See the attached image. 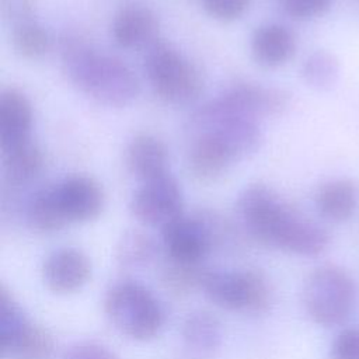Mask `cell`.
Masks as SVG:
<instances>
[{
    "label": "cell",
    "mask_w": 359,
    "mask_h": 359,
    "mask_svg": "<svg viewBox=\"0 0 359 359\" xmlns=\"http://www.w3.org/2000/svg\"><path fill=\"white\" fill-rule=\"evenodd\" d=\"M62 55L67 77L91 100L108 107H125L136 100L139 80L121 59L77 41L66 42Z\"/></svg>",
    "instance_id": "obj_1"
},
{
    "label": "cell",
    "mask_w": 359,
    "mask_h": 359,
    "mask_svg": "<svg viewBox=\"0 0 359 359\" xmlns=\"http://www.w3.org/2000/svg\"><path fill=\"white\" fill-rule=\"evenodd\" d=\"M236 212L247 234L261 245L292 252L307 217L264 184L245 187L237 198Z\"/></svg>",
    "instance_id": "obj_2"
},
{
    "label": "cell",
    "mask_w": 359,
    "mask_h": 359,
    "mask_svg": "<svg viewBox=\"0 0 359 359\" xmlns=\"http://www.w3.org/2000/svg\"><path fill=\"white\" fill-rule=\"evenodd\" d=\"M102 304L109 323L135 341L153 339L165 321L160 300L149 287L135 280L125 279L111 285Z\"/></svg>",
    "instance_id": "obj_3"
},
{
    "label": "cell",
    "mask_w": 359,
    "mask_h": 359,
    "mask_svg": "<svg viewBox=\"0 0 359 359\" xmlns=\"http://www.w3.org/2000/svg\"><path fill=\"white\" fill-rule=\"evenodd\" d=\"M199 290L217 307L250 316H261L271 309L273 289L258 269H208L205 268Z\"/></svg>",
    "instance_id": "obj_4"
},
{
    "label": "cell",
    "mask_w": 359,
    "mask_h": 359,
    "mask_svg": "<svg viewBox=\"0 0 359 359\" xmlns=\"http://www.w3.org/2000/svg\"><path fill=\"white\" fill-rule=\"evenodd\" d=\"M144 72L154 93L172 105L191 104L203 90L199 69L164 41H156L146 49Z\"/></svg>",
    "instance_id": "obj_5"
},
{
    "label": "cell",
    "mask_w": 359,
    "mask_h": 359,
    "mask_svg": "<svg viewBox=\"0 0 359 359\" xmlns=\"http://www.w3.org/2000/svg\"><path fill=\"white\" fill-rule=\"evenodd\" d=\"M302 300L313 323L321 327L338 325L351 314L355 300L353 279L342 266L323 264L307 275Z\"/></svg>",
    "instance_id": "obj_6"
},
{
    "label": "cell",
    "mask_w": 359,
    "mask_h": 359,
    "mask_svg": "<svg viewBox=\"0 0 359 359\" xmlns=\"http://www.w3.org/2000/svg\"><path fill=\"white\" fill-rule=\"evenodd\" d=\"M0 346L13 359H49L55 349L50 331L32 323L4 283L0 286Z\"/></svg>",
    "instance_id": "obj_7"
},
{
    "label": "cell",
    "mask_w": 359,
    "mask_h": 359,
    "mask_svg": "<svg viewBox=\"0 0 359 359\" xmlns=\"http://www.w3.org/2000/svg\"><path fill=\"white\" fill-rule=\"evenodd\" d=\"M222 233V222L213 213L182 215L161 229L165 258L178 264L202 265Z\"/></svg>",
    "instance_id": "obj_8"
},
{
    "label": "cell",
    "mask_w": 359,
    "mask_h": 359,
    "mask_svg": "<svg viewBox=\"0 0 359 359\" xmlns=\"http://www.w3.org/2000/svg\"><path fill=\"white\" fill-rule=\"evenodd\" d=\"M194 123L199 132H213L227 140L240 158L254 153L262 142V133L255 118L237 112L219 98L203 105L195 114Z\"/></svg>",
    "instance_id": "obj_9"
},
{
    "label": "cell",
    "mask_w": 359,
    "mask_h": 359,
    "mask_svg": "<svg viewBox=\"0 0 359 359\" xmlns=\"http://www.w3.org/2000/svg\"><path fill=\"white\" fill-rule=\"evenodd\" d=\"M129 209L139 223L163 229L184 215V199L178 181L167 172L142 182L130 198Z\"/></svg>",
    "instance_id": "obj_10"
},
{
    "label": "cell",
    "mask_w": 359,
    "mask_h": 359,
    "mask_svg": "<svg viewBox=\"0 0 359 359\" xmlns=\"http://www.w3.org/2000/svg\"><path fill=\"white\" fill-rule=\"evenodd\" d=\"M41 275L50 292L56 294L74 293L90 280L91 261L79 248L62 247L46 255Z\"/></svg>",
    "instance_id": "obj_11"
},
{
    "label": "cell",
    "mask_w": 359,
    "mask_h": 359,
    "mask_svg": "<svg viewBox=\"0 0 359 359\" xmlns=\"http://www.w3.org/2000/svg\"><path fill=\"white\" fill-rule=\"evenodd\" d=\"M59 208L67 222L86 223L97 219L105 203L101 185L87 175H72L55 184Z\"/></svg>",
    "instance_id": "obj_12"
},
{
    "label": "cell",
    "mask_w": 359,
    "mask_h": 359,
    "mask_svg": "<svg viewBox=\"0 0 359 359\" xmlns=\"http://www.w3.org/2000/svg\"><path fill=\"white\" fill-rule=\"evenodd\" d=\"M236 160L240 157L233 146L222 136L206 130L198 133L188 153L189 171L201 182L216 181Z\"/></svg>",
    "instance_id": "obj_13"
},
{
    "label": "cell",
    "mask_w": 359,
    "mask_h": 359,
    "mask_svg": "<svg viewBox=\"0 0 359 359\" xmlns=\"http://www.w3.org/2000/svg\"><path fill=\"white\" fill-rule=\"evenodd\" d=\"M217 98L224 105L251 118L280 114L290 101L289 94L280 88L248 81H237L229 86Z\"/></svg>",
    "instance_id": "obj_14"
},
{
    "label": "cell",
    "mask_w": 359,
    "mask_h": 359,
    "mask_svg": "<svg viewBox=\"0 0 359 359\" xmlns=\"http://www.w3.org/2000/svg\"><path fill=\"white\" fill-rule=\"evenodd\" d=\"M158 18L156 13L143 4L122 7L112 21V36L125 49L149 48L158 35Z\"/></svg>",
    "instance_id": "obj_15"
},
{
    "label": "cell",
    "mask_w": 359,
    "mask_h": 359,
    "mask_svg": "<svg viewBox=\"0 0 359 359\" xmlns=\"http://www.w3.org/2000/svg\"><path fill=\"white\" fill-rule=\"evenodd\" d=\"M32 107L22 91L14 87L0 93V146L7 151L31 140Z\"/></svg>",
    "instance_id": "obj_16"
},
{
    "label": "cell",
    "mask_w": 359,
    "mask_h": 359,
    "mask_svg": "<svg viewBox=\"0 0 359 359\" xmlns=\"http://www.w3.org/2000/svg\"><path fill=\"white\" fill-rule=\"evenodd\" d=\"M296 52V36L285 25L271 22L259 25L251 38V53L264 67H279Z\"/></svg>",
    "instance_id": "obj_17"
},
{
    "label": "cell",
    "mask_w": 359,
    "mask_h": 359,
    "mask_svg": "<svg viewBox=\"0 0 359 359\" xmlns=\"http://www.w3.org/2000/svg\"><path fill=\"white\" fill-rule=\"evenodd\" d=\"M125 160L129 171L142 182L168 172L167 147L150 133H140L129 142Z\"/></svg>",
    "instance_id": "obj_18"
},
{
    "label": "cell",
    "mask_w": 359,
    "mask_h": 359,
    "mask_svg": "<svg viewBox=\"0 0 359 359\" xmlns=\"http://www.w3.org/2000/svg\"><path fill=\"white\" fill-rule=\"evenodd\" d=\"M318 213L330 222H346L359 208V185L352 178H335L323 184L316 194Z\"/></svg>",
    "instance_id": "obj_19"
},
{
    "label": "cell",
    "mask_w": 359,
    "mask_h": 359,
    "mask_svg": "<svg viewBox=\"0 0 359 359\" xmlns=\"http://www.w3.org/2000/svg\"><path fill=\"white\" fill-rule=\"evenodd\" d=\"M43 163L42 150L32 140L3 151L4 178L13 187L25 185L35 180L42 171Z\"/></svg>",
    "instance_id": "obj_20"
},
{
    "label": "cell",
    "mask_w": 359,
    "mask_h": 359,
    "mask_svg": "<svg viewBox=\"0 0 359 359\" xmlns=\"http://www.w3.org/2000/svg\"><path fill=\"white\" fill-rule=\"evenodd\" d=\"M181 335L188 348L196 352H210L220 346L223 327L220 320L210 311L195 310L184 318Z\"/></svg>",
    "instance_id": "obj_21"
},
{
    "label": "cell",
    "mask_w": 359,
    "mask_h": 359,
    "mask_svg": "<svg viewBox=\"0 0 359 359\" xmlns=\"http://www.w3.org/2000/svg\"><path fill=\"white\" fill-rule=\"evenodd\" d=\"M27 223L39 234H50L67 226L59 208L55 185L39 189L27 206Z\"/></svg>",
    "instance_id": "obj_22"
},
{
    "label": "cell",
    "mask_w": 359,
    "mask_h": 359,
    "mask_svg": "<svg viewBox=\"0 0 359 359\" xmlns=\"http://www.w3.org/2000/svg\"><path fill=\"white\" fill-rule=\"evenodd\" d=\"M158 255L156 240L137 229L125 231L115 248L116 264L123 269H142L149 266Z\"/></svg>",
    "instance_id": "obj_23"
},
{
    "label": "cell",
    "mask_w": 359,
    "mask_h": 359,
    "mask_svg": "<svg viewBox=\"0 0 359 359\" xmlns=\"http://www.w3.org/2000/svg\"><path fill=\"white\" fill-rule=\"evenodd\" d=\"M203 271L202 265H187L167 259L160 271V279L167 292L184 297L201 287Z\"/></svg>",
    "instance_id": "obj_24"
},
{
    "label": "cell",
    "mask_w": 359,
    "mask_h": 359,
    "mask_svg": "<svg viewBox=\"0 0 359 359\" xmlns=\"http://www.w3.org/2000/svg\"><path fill=\"white\" fill-rule=\"evenodd\" d=\"M302 76L313 88L328 90L337 83L339 76L338 59L327 50H316L304 60Z\"/></svg>",
    "instance_id": "obj_25"
},
{
    "label": "cell",
    "mask_w": 359,
    "mask_h": 359,
    "mask_svg": "<svg viewBox=\"0 0 359 359\" xmlns=\"http://www.w3.org/2000/svg\"><path fill=\"white\" fill-rule=\"evenodd\" d=\"M11 41L14 49L25 59H39L45 56L50 48L46 29L34 20L15 25Z\"/></svg>",
    "instance_id": "obj_26"
},
{
    "label": "cell",
    "mask_w": 359,
    "mask_h": 359,
    "mask_svg": "<svg viewBox=\"0 0 359 359\" xmlns=\"http://www.w3.org/2000/svg\"><path fill=\"white\" fill-rule=\"evenodd\" d=\"M287 15L294 20H311L325 14L332 0H280Z\"/></svg>",
    "instance_id": "obj_27"
},
{
    "label": "cell",
    "mask_w": 359,
    "mask_h": 359,
    "mask_svg": "<svg viewBox=\"0 0 359 359\" xmlns=\"http://www.w3.org/2000/svg\"><path fill=\"white\" fill-rule=\"evenodd\" d=\"M206 13L219 21H234L240 18L250 6V0H202Z\"/></svg>",
    "instance_id": "obj_28"
},
{
    "label": "cell",
    "mask_w": 359,
    "mask_h": 359,
    "mask_svg": "<svg viewBox=\"0 0 359 359\" xmlns=\"http://www.w3.org/2000/svg\"><path fill=\"white\" fill-rule=\"evenodd\" d=\"M330 359H359V328L349 327L338 332L331 344Z\"/></svg>",
    "instance_id": "obj_29"
},
{
    "label": "cell",
    "mask_w": 359,
    "mask_h": 359,
    "mask_svg": "<svg viewBox=\"0 0 359 359\" xmlns=\"http://www.w3.org/2000/svg\"><path fill=\"white\" fill-rule=\"evenodd\" d=\"M63 359H118V356L104 344L80 341L66 351Z\"/></svg>",
    "instance_id": "obj_30"
},
{
    "label": "cell",
    "mask_w": 359,
    "mask_h": 359,
    "mask_svg": "<svg viewBox=\"0 0 359 359\" xmlns=\"http://www.w3.org/2000/svg\"><path fill=\"white\" fill-rule=\"evenodd\" d=\"M35 0H1V15L15 25L32 21Z\"/></svg>",
    "instance_id": "obj_31"
}]
</instances>
